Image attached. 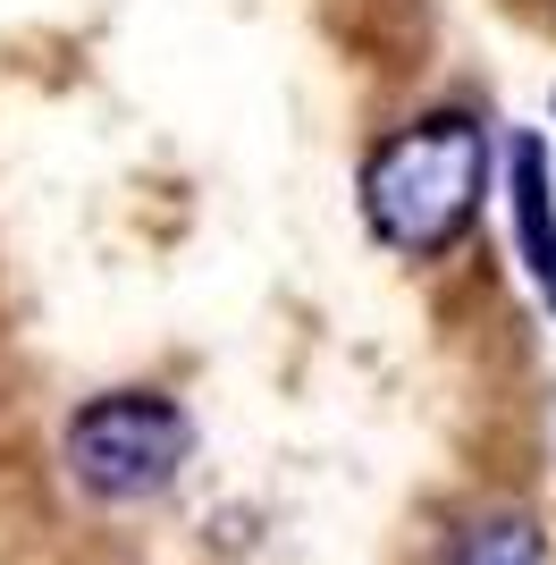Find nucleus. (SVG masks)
<instances>
[{"label": "nucleus", "instance_id": "f257e3e1", "mask_svg": "<svg viewBox=\"0 0 556 565\" xmlns=\"http://www.w3.org/2000/svg\"><path fill=\"white\" fill-rule=\"evenodd\" d=\"M489 194V136L472 127L463 110H439V118H414L396 127L363 169V220L388 254H439L472 228Z\"/></svg>", "mask_w": 556, "mask_h": 565}, {"label": "nucleus", "instance_id": "f03ea898", "mask_svg": "<svg viewBox=\"0 0 556 565\" xmlns=\"http://www.w3.org/2000/svg\"><path fill=\"white\" fill-rule=\"evenodd\" d=\"M185 456H194V423H185L169 397H152V388L93 397L68 423V472H76V490L101 498V507L161 498L185 472Z\"/></svg>", "mask_w": 556, "mask_h": 565}, {"label": "nucleus", "instance_id": "7ed1b4c3", "mask_svg": "<svg viewBox=\"0 0 556 565\" xmlns=\"http://www.w3.org/2000/svg\"><path fill=\"white\" fill-rule=\"evenodd\" d=\"M514 245H523L532 287L556 305V203H548V161H539L532 136L514 143Z\"/></svg>", "mask_w": 556, "mask_h": 565}, {"label": "nucleus", "instance_id": "20e7f679", "mask_svg": "<svg viewBox=\"0 0 556 565\" xmlns=\"http://www.w3.org/2000/svg\"><path fill=\"white\" fill-rule=\"evenodd\" d=\"M447 565H548V548H539L532 515H489V523H472L456 541Z\"/></svg>", "mask_w": 556, "mask_h": 565}]
</instances>
